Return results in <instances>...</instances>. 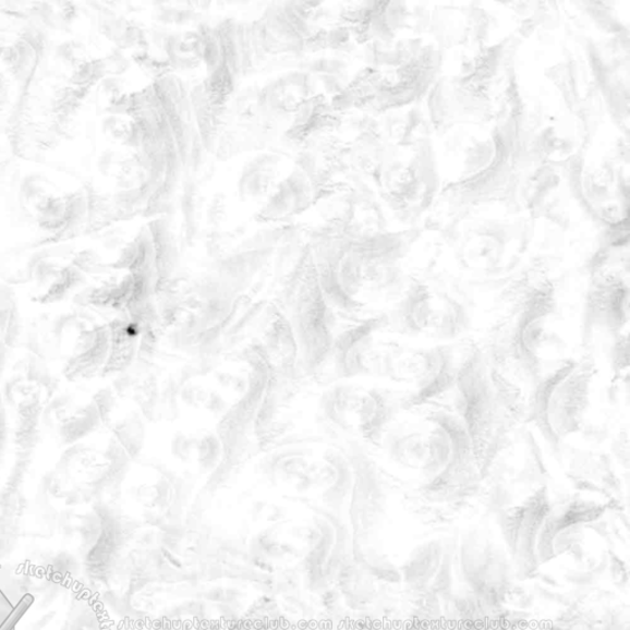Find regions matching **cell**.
Instances as JSON below:
<instances>
[{
	"label": "cell",
	"mask_w": 630,
	"mask_h": 630,
	"mask_svg": "<svg viewBox=\"0 0 630 630\" xmlns=\"http://www.w3.org/2000/svg\"><path fill=\"white\" fill-rule=\"evenodd\" d=\"M603 368L591 351L576 353L544 375L526 391V424L549 458L557 462L576 450H607L628 435L610 443L613 428L605 416L610 393Z\"/></svg>",
	"instance_id": "1"
},
{
	"label": "cell",
	"mask_w": 630,
	"mask_h": 630,
	"mask_svg": "<svg viewBox=\"0 0 630 630\" xmlns=\"http://www.w3.org/2000/svg\"><path fill=\"white\" fill-rule=\"evenodd\" d=\"M395 337L387 313L376 314L348 330L338 342L341 375L386 380L391 358L400 341Z\"/></svg>",
	"instance_id": "9"
},
{
	"label": "cell",
	"mask_w": 630,
	"mask_h": 630,
	"mask_svg": "<svg viewBox=\"0 0 630 630\" xmlns=\"http://www.w3.org/2000/svg\"><path fill=\"white\" fill-rule=\"evenodd\" d=\"M443 405L460 417L481 481L526 424V391L496 358L490 346L463 348L460 369Z\"/></svg>",
	"instance_id": "3"
},
{
	"label": "cell",
	"mask_w": 630,
	"mask_h": 630,
	"mask_svg": "<svg viewBox=\"0 0 630 630\" xmlns=\"http://www.w3.org/2000/svg\"><path fill=\"white\" fill-rule=\"evenodd\" d=\"M490 348L524 391L576 355L567 308L556 284L548 279L529 284Z\"/></svg>",
	"instance_id": "4"
},
{
	"label": "cell",
	"mask_w": 630,
	"mask_h": 630,
	"mask_svg": "<svg viewBox=\"0 0 630 630\" xmlns=\"http://www.w3.org/2000/svg\"><path fill=\"white\" fill-rule=\"evenodd\" d=\"M387 315L399 339L456 343L472 330L474 307L465 293L451 286L413 280L407 282Z\"/></svg>",
	"instance_id": "5"
},
{
	"label": "cell",
	"mask_w": 630,
	"mask_h": 630,
	"mask_svg": "<svg viewBox=\"0 0 630 630\" xmlns=\"http://www.w3.org/2000/svg\"><path fill=\"white\" fill-rule=\"evenodd\" d=\"M463 348L460 342L399 341L386 380L397 390L403 413L443 405L460 369Z\"/></svg>",
	"instance_id": "6"
},
{
	"label": "cell",
	"mask_w": 630,
	"mask_h": 630,
	"mask_svg": "<svg viewBox=\"0 0 630 630\" xmlns=\"http://www.w3.org/2000/svg\"><path fill=\"white\" fill-rule=\"evenodd\" d=\"M629 284L622 275H594L580 311V346L589 351L596 340H607L608 359L628 355Z\"/></svg>",
	"instance_id": "7"
},
{
	"label": "cell",
	"mask_w": 630,
	"mask_h": 630,
	"mask_svg": "<svg viewBox=\"0 0 630 630\" xmlns=\"http://www.w3.org/2000/svg\"><path fill=\"white\" fill-rule=\"evenodd\" d=\"M378 448L391 472L429 499H452L481 484L471 438L445 405L403 413Z\"/></svg>",
	"instance_id": "2"
},
{
	"label": "cell",
	"mask_w": 630,
	"mask_h": 630,
	"mask_svg": "<svg viewBox=\"0 0 630 630\" xmlns=\"http://www.w3.org/2000/svg\"><path fill=\"white\" fill-rule=\"evenodd\" d=\"M403 414L393 387L348 385L332 396L331 417L361 441L379 447L388 428Z\"/></svg>",
	"instance_id": "8"
}]
</instances>
